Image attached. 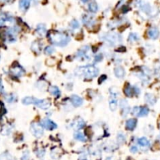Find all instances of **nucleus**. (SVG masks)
Masks as SVG:
<instances>
[{
    "instance_id": "obj_26",
    "label": "nucleus",
    "mask_w": 160,
    "mask_h": 160,
    "mask_svg": "<svg viewBox=\"0 0 160 160\" xmlns=\"http://www.w3.org/2000/svg\"><path fill=\"white\" fill-rule=\"evenodd\" d=\"M36 98L33 97H25L23 98L22 103L24 105H29V104H34L35 101H36Z\"/></svg>"
},
{
    "instance_id": "obj_31",
    "label": "nucleus",
    "mask_w": 160,
    "mask_h": 160,
    "mask_svg": "<svg viewBox=\"0 0 160 160\" xmlns=\"http://www.w3.org/2000/svg\"><path fill=\"white\" fill-rule=\"evenodd\" d=\"M85 126V122L83 119H78L74 123V126L76 129H82Z\"/></svg>"
},
{
    "instance_id": "obj_19",
    "label": "nucleus",
    "mask_w": 160,
    "mask_h": 160,
    "mask_svg": "<svg viewBox=\"0 0 160 160\" xmlns=\"http://www.w3.org/2000/svg\"><path fill=\"white\" fill-rule=\"evenodd\" d=\"M48 91L50 92V94L51 95H53V97H59L61 96V90H59V88L56 86H49Z\"/></svg>"
},
{
    "instance_id": "obj_14",
    "label": "nucleus",
    "mask_w": 160,
    "mask_h": 160,
    "mask_svg": "<svg viewBox=\"0 0 160 160\" xmlns=\"http://www.w3.org/2000/svg\"><path fill=\"white\" fill-rule=\"evenodd\" d=\"M70 100H71V102L73 106L76 107V108L82 106L83 104V98L78 95H72L71 97V98H70Z\"/></svg>"
},
{
    "instance_id": "obj_13",
    "label": "nucleus",
    "mask_w": 160,
    "mask_h": 160,
    "mask_svg": "<svg viewBox=\"0 0 160 160\" xmlns=\"http://www.w3.org/2000/svg\"><path fill=\"white\" fill-rule=\"evenodd\" d=\"M138 124V120L136 119H129L126 122V129L128 131L134 130Z\"/></svg>"
},
{
    "instance_id": "obj_20",
    "label": "nucleus",
    "mask_w": 160,
    "mask_h": 160,
    "mask_svg": "<svg viewBox=\"0 0 160 160\" xmlns=\"http://www.w3.org/2000/svg\"><path fill=\"white\" fill-rule=\"evenodd\" d=\"M144 99H145V101L150 105H154L156 103V97L152 94H146L144 95Z\"/></svg>"
},
{
    "instance_id": "obj_29",
    "label": "nucleus",
    "mask_w": 160,
    "mask_h": 160,
    "mask_svg": "<svg viewBox=\"0 0 160 160\" xmlns=\"http://www.w3.org/2000/svg\"><path fill=\"white\" fill-rule=\"evenodd\" d=\"M88 9L91 13H96L98 10V5L95 2H92L89 4Z\"/></svg>"
},
{
    "instance_id": "obj_35",
    "label": "nucleus",
    "mask_w": 160,
    "mask_h": 160,
    "mask_svg": "<svg viewBox=\"0 0 160 160\" xmlns=\"http://www.w3.org/2000/svg\"><path fill=\"white\" fill-rule=\"evenodd\" d=\"M70 27L72 30H76L79 28V23L76 20H73L71 23H70Z\"/></svg>"
},
{
    "instance_id": "obj_32",
    "label": "nucleus",
    "mask_w": 160,
    "mask_h": 160,
    "mask_svg": "<svg viewBox=\"0 0 160 160\" xmlns=\"http://www.w3.org/2000/svg\"><path fill=\"white\" fill-rule=\"evenodd\" d=\"M12 132V128L10 126H4L1 130V133L2 135H9Z\"/></svg>"
},
{
    "instance_id": "obj_36",
    "label": "nucleus",
    "mask_w": 160,
    "mask_h": 160,
    "mask_svg": "<svg viewBox=\"0 0 160 160\" xmlns=\"http://www.w3.org/2000/svg\"><path fill=\"white\" fill-rule=\"evenodd\" d=\"M36 154L39 158H42L45 155V151L42 150V149H39V150L36 151Z\"/></svg>"
},
{
    "instance_id": "obj_24",
    "label": "nucleus",
    "mask_w": 160,
    "mask_h": 160,
    "mask_svg": "<svg viewBox=\"0 0 160 160\" xmlns=\"http://www.w3.org/2000/svg\"><path fill=\"white\" fill-rule=\"evenodd\" d=\"M36 87L41 91H45L46 90H47L49 88L48 83H46L44 80H40V81H38L36 83Z\"/></svg>"
},
{
    "instance_id": "obj_23",
    "label": "nucleus",
    "mask_w": 160,
    "mask_h": 160,
    "mask_svg": "<svg viewBox=\"0 0 160 160\" xmlns=\"http://www.w3.org/2000/svg\"><path fill=\"white\" fill-rule=\"evenodd\" d=\"M74 138L75 139H76L79 141H81V142H85V141H86V140H87L86 136L83 134L81 131H76L74 133Z\"/></svg>"
},
{
    "instance_id": "obj_17",
    "label": "nucleus",
    "mask_w": 160,
    "mask_h": 160,
    "mask_svg": "<svg viewBox=\"0 0 160 160\" xmlns=\"http://www.w3.org/2000/svg\"><path fill=\"white\" fill-rule=\"evenodd\" d=\"M36 32L37 33V35H39L40 37L45 36L46 34V28L45 24H38L37 27H36Z\"/></svg>"
},
{
    "instance_id": "obj_44",
    "label": "nucleus",
    "mask_w": 160,
    "mask_h": 160,
    "mask_svg": "<svg viewBox=\"0 0 160 160\" xmlns=\"http://www.w3.org/2000/svg\"><path fill=\"white\" fill-rule=\"evenodd\" d=\"M105 160H113V158H111V157H109V158H107Z\"/></svg>"
},
{
    "instance_id": "obj_18",
    "label": "nucleus",
    "mask_w": 160,
    "mask_h": 160,
    "mask_svg": "<svg viewBox=\"0 0 160 160\" xmlns=\"http://www.w3.org/2000/svg\"><path fill=\"white\" fill-rule=\"evenodd\" d=\"M117 107H118L117 97L111 96L110 100H109V108H110V110L112 111V112H115L117 109Z\"/></svg>"
},
{
    "instance_id": "obj_42",
    "label": "nucleus",
    "mask_w": 160,
    "mask_h": 160,
    "mask_svg": "<svg viewBox=\"0 0 160 160\" xmlns=\"http://www.w3.org/2000/svg\"><path fill=\"white\" fill-rule=\"evenodd\" d=\"M106 78H107V76L104 75H101V76H100V80H99V81H98V83H103V82L104 81L105 79H106Z\"/></svg>"
},
{
    "instance_id": "obj_28",
    "label": "nucleus",
    "mask_w": 160,
    "mask_h": 160,
    "mask_svg": "<svg viewBox=\"0 0 160 160\" xmlns=\"http://www.w3.org/2000/svg\"><path fill=\"white\" fill-rule=\"evenodd\" d=\"M5 98L8 103H13L17 100V96L14 94H9L6 95Z\"/></svg>"
},
{
    "instance_id": "obj_2",
    "label": "nucleus",
    "mask_w": 160,
    "mask_h": 160,
    "mask_svg": "<svg viewBox=\"0 0 160 160\" xmlns=\"http://www.w3.org/2000/svg\"><path fill=\"white\" fill-rule=\"evenodd\" d=\"M99 69L94 65H87V66L79 67L76 68L75 73L78 77L84 79H92L98 75Z\"/></svg>"
},
{
    "instance_id": "obj_38",
    "label": "nucleus",
    "mask_w": 160,
    "mask_h": 160,
    "mask_svg": "<svg viewBox=\"0 0 160 160\" xmlns=\"http://www.w3.org/2000/svg\"><path fill=\"white\" fill-rule=\"evenodd\" d=\"M29 159V152L28 151L24 152L22 155V158H21V160H28Z\"/></svg>"
},
{
    "instance_id": "obj_21",
    "label": "nucleus",
    "mask_w": 160,
    "mask_h": 160,
    "mask_svg": "<svg viewBox=\"0 0 160 160\" xmlns=\"http://www.w3.org/2000/svg\"><path fill=\"white\" fill-rule=\"evenodd\" d=\"M31 48L34 52H36V53H39L42 50V43H40V42L36 41V42H34L32 44Z\"/></svg>"
},
{
    "instance_id": "obj_41",
    "label": "nucleus",
    "mask_w": 160,
    "mask_h": 160,
    "mask_svg": "<svg viewBox=\"0 0 160 160\" xmlns=\"http://www.w3.org/2000/svg\"><path fill=\"white\" fill-rule=\"evenodd\" d=\"M4 93V87L3 85H2V82L0 79V94H3Z\"/></svg>"
},
{
    "instance_id": "obj_25",
    "label": "nucleus",
    "mask_w": 160,
    "mask_h": 160,
    "mask_svg": "<svg viewBox=\"0 0 160 160\" xmlns=\"http://www.w3.org/2000/svg\"><path fill=\"white\" fill-rule=\"evenodd\" d=\"M138 144L141 146V148H148L150 146V141L146 138H141L138 140Z\"/></svg>"
},
{
    "instance_id": "obj_40",
    "label": "nucleus",
    "mask_w": 160,
    "mask_h": 160,
    "mask_svg": "<svg viewBox=\"0 0 160 160\" xmlns=\"http://www.w3.org/2000/svg\"><path fill=\"white\" fill-rule=\"evenodd\" d=\"M130 152H133V153H136V152H138V147L135 145H133L132 147L130 148Z\"/></svg>"
},
{
    "instance_id": "obj_8",
    "label": "nucleus",
    "mask_w": 160,
    "mask_h": 160,
    "mask_svg": "<svg viewBox=\"0 0 160 160\" xmlns=\"http://www.w3.org/2000/svg\"><path fill=\"white\" fill-rule=\"evenodd\" d=\"M41 125H42V126L44 129L50 131L54 130L57 127V124L54 122L52 121L51 119H42V122H41Z\"/></svg>"
},
{
    "instance_id": "obj_7",
    "label": "nucleus",
    "mask_w": 160,
    "mask_h": 160,
    "mask_svg": "<svg viewBox=\"0 0 160 160\" xmlns=\"http://www.w3.org/2000/svg\"><path fill=\"white\" fill-rule=\"evenodd\" d=\"M149 113V109L148 107H135L133 109V114L137 117L147 116Z\"/></svg>"
},
{
    "instance_id": "obj_9",
    "label": "nucleus",
    "mask_w": 160,
    "mask_h": 160,
    "mask_svg": "<svg viewBox=\"0 0 160 160\" xmlns=\"http://www.w3.org/2000/svg\"><path fill=\"white\" fill-rule=\"evenodd\" d=\"M35 105L38 108L41 109H43V110H46L51 105V102L50 100H47V99H42V100H39V99L36 98V101H35Z\"/></svg>"
},
{
    "instance_id": "obj_5",
    "label": "nucleus",
    "mask_w": 160,
    "mask_h": 160,
    "mask_svg": "<svg viewBox=\"0 0 160 160\" xmlns=\"http://www.w3.org/2000/svg\"><path fill=\"white\" fill-rule=\"evenodd\" d=\"M90 50V47L88 46H85L82 47L81 49H79L78 52L75 54V58L81 61H85L86 60H89L90 57L88 55V52Z\"/></svg>"
},
{
    "instance_id": "obj_15",
    "label": "nucleus",
    "mask_w": 160,
    "mask_h": 160,
    "mask_svg": "<svg viewBox=\"0 0 160 160\" xmlns=\"http://www.w3.org/2000/svg\"><path fill=\"white\" fill-rule=\"evenodd\" d=\"M114 73H115V77L118 78V79H123L125 77V75H126V71H125V69L119 66L115 68Z\"/></svg>"
},
{
    "instance_id": "obj_33",
    "label": "nucleus",
    "mask_w": 160,
    "mask_h": 160,
    "mask_svg": "<svg viewBox=\"0 0 160 160\" xmlns=\"http://www.w3.org/2000/svg\"><path fill=\"white\" fill-rule=\"evenodd\" d=\"M0 160H13V156L8 152H4L0 155Z\"/></svg>"
},
{
    "instance_id": "obj_46",
    "label": "nucleus",
    "mask_w": 160,
    "mask_h": 160,
    "mask_svg": "<svg viewBox=\"0 0 160 160\" xmlns=\"http://www.w3.org/2000/svg\"><path fill=\"white\" fill-rule=\"evenodd\" d=\"M84 160H86V159H84Z\"/></svg>"
},
{
    "instance_id": "obj_12",
    "label": "nucleus",
    "mask_w": 160,
    "mask_h": 160,
    "mask_svg": "<svg viewBox=\"0 0 160 160\" xmlns=\"http://www.w3.org/2000/svg\"><path fill=\"white\" fill-rule=\"evenodd\" d=\"M159 30L156 27H151L148 31V36L151 39H157L159 36Z\"/></svg>"
},
{
    "instance_id": "obj_3",
    "label": "nucleus",
    "mask_w": 160,
    "mask_h": 160,
    "mask_svg": "<svg viewBox=\"0 0 160 160\" xmlns=\"http://www.w3.org/2000/svg\"><path fill=\"white\" fill-rule=\"evenodd\" d=\"M100 39L104 41L110 46H115L122 42V37L119 34L115 32H106L100 36Z\"/></svg>"
},
{
    "instance_id": "obj_1",
    "label": "nucleus",
    "mask_w": 160,
    "mask_h": 160,
    "mask_svg": "<svg viewBox=\"0 0 160 160\" xmlns=\"http://www.w3.org/2000/svg\"><path fill=\"white\" fill-rule=\"evenodd\" d=\"M48 39L52 44L57 46H66L70 42V37L67 33L60 31H50L48 33Z\"/></svg>"
},
{
    "instance_id": "obj_27",
    "label": "nucleus",
    "mask_w": 160,
    "mask_h": 160,
    "mask_svg": "<svg viewBox=\"0 0 160 160\" xmlns=\"http://www.w3.org/2000/svg\"><path fill=\"white\" fill-rule=\"evenodd\" d=\"M139 36L137 33H130L128 36V41L129 42H131V43H133L135 42H138L139 40Z\"/></svg>"
},
{
    "instance_id": "obj_34",
    "label": "nucleus",
    "mask_w": 160,
    "mask_h": 160,
    "mask_svg": "<svg viewBox=\"0 0 160 160\" xmlns=\"http://www.w3.org/2000/svg\"><path fill=\"white\" fill-rule=\"evenodd\" d=\"M54 52H55V49L53 48V46H46L45 48V50H44V53H45V54H46V55H51V54H53Z\"/></svg>"
},
{
    "instance_id": "obj_39",
    "label": "nucleus",
    "mask_w": 160,
    "mask_h": 160,
    "mask_svg": "<svg viewBox=\"0 0 160 160\" xmlns=\"http://www.w3.org/2000/svg\"><path fill=\"white\" fill-rule=\"evenodd\" d=\"M102 59H103L102 54H97L95 57V58H94V61H95V62H100V61H102Z\"/></svg>"
},
{
    "instance_id": "obj_30",
    "label": "nucleus",
    "mask_w": 160,
    "mask_h": 160,
    "mask_svg": "<svg viewBox=\"0 0 160 160\" xmlns=\"http://www.w3.org/2000/svg\"><path fill=\"white\" fill-rule=\"evenodd\" d=\"M126 141V138L123 133H119L117 135V142L119 144H124Z\"/></svg>"
},
{
    "instance_id": "obj_6",
    "label": "nucleus",
    "mask_w": 160,
    "mask_h": 160,
    "mask_svg": "<svg viewBox=\"0 0 160 160\" xmlns=\"http://www.w3.org/2000/svg\"><path fill=\"white\" fill-rule=\"evenodd\" d=\"M138 7L141 9V11L144 12L146 14L149 15V16H154V15H155V10L149 3H146V2H141L140 1L139 3H138Z\"/></svg>"
},
{
    "instance_id": "obj_16",
    "label": "nucleus",
    "mask_w": 160,
    "mask_h": 160,
    "mask_svg": "<svg viewBox=\"0 0 160 160\" xmlns=\"http://www.w3.org/2000/svg\"><path fill=\"white\" fill-rule=\"evenodd\" d=\"M31 5V0H20L19 7L21 11H26Z\"/></svg>"
},
{
    "instance_id": "obj_22",
    "label": "nucleus",
    "mask_w": 160,
    "mask_h": 160,
    "mask_svg": "<svg viewBox=\"0 0 160 160\" xmlns=\"http://www.w3.org/2000/svg\"><path fill=\"white\" fill-rule=\"evenodd\" d=\"M123 91H124V94H126V96H127V97H133V94H135L134 89H133V87L131 85H126V87L123 90Z\"/></svg>"
},
{
    "instance_id": "obj_45",
    "label": "nucleus",
    "mask_w": 160,
    "mask_h": 160,
    "mask_svg": "<svg viewBox=\"0 0 160 160\" xmlns=\"http://www.w3.org/2000/svg\"><path fill=\"white\" fill-rule=\"evenodd\" d=\"M82 1H83V2H88L89 0H82Z\"/></svg>"
},
{
    "instance_id": "obj_11",
    "label": "nucleus",
    "mask_w": 160,
    "mask_h": 160,
    "mask_svg": "<svg viewBox=\"0 0 160 160\" xmlns=\"http://www.w3.org/2000/svg\"><path fill=\"white\" fill-rule=\"evenodd\" d=\"M83 22L84 25L86 26L87 28H92L93 26L95 24V20H94V17L86 14L85 16H83Z\"/></svg>"
},
{
    "instance_id": "obj_4",
    "label": "nucleus",
    "mask_w": 160,
    "mask_h": 160,
    "mask_svg": "<svg viewBox=\"0 0 160 160\" xmlns=\"http://www.w3.org/2000/svg\"><path fill=\"white\" fill-rule=\"evenodd\" d=\"M30 131H31L33 136L37 138H42L44 133L43 127L42 126V125L38 123H32L31 126H30Z\"/></svg>"
},
{
    "instance_id": "obj_43",
    "label": "nucleus",
    "mask_w": 160,
    "mask_h": 160,
    "mask_svg": "<svg viewBox=\"0 0 160 160\" xmlns=\"http://www.w3.org/2000/svg\"><path fill=\"white\" fill-rule=\"evenodd\" d=\"M4 2H7V3H10V2H12L13 1V0H2Z\"/></svg>"
},
{
    "instance_id": "obj_37",
    "label": "nucleus",
    "mask_w": 160,
    "mask_h": 160,
    "mask_svg": "<svg viewBox=\"0 0 160 160\" xmlns=\"http://www.w3.org/2000/svg\"><path fill=\"white\" fill-rule=\"evenodd\" d=\"M119 105H120V107H121L122 109H126V108H127V107H129L128 106V102H127V100H122L121 101H120V103H119Z\"/></svg>"
},
{
    "instance_id": "obj_10",
    "label": "nucleus",
    "mask_w": 160,
    "mask_h": 160,
    "mask_svg": "<svg viewBox=\"0 0 160 160\" xmlns=\"http://www.w3.org/2000/svg\"><path fill=\"white\" fill-rule=\"evenodd\" d=\"M10 74L16 78H19L21 76L24 75V70L21 65H15L10 68Z\"/></svg>"
}]
</instances>
